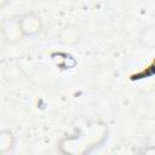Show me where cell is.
Wrapping results in <instances>:
<instances>
[{
	"label": "cell",
	"instance_id": "obj_2",
	"mask_svg": "<svg viewBox=\"0 0 155 155\" xmlns=\"http://www.w3.org/2000/svg\"><path fill=\"white\" fill-rule=\"evenodd\" d=\"M5 2H6V0H0V6H2Z\"/></svg>",
	"mask_w": 155,
	"mask_h": 155
},
{
	"label": "cell",
	"instance_id": "obj_1",
	"mask_svg": "<svg viewBox=\"0 0 155 155\" xmlns=\"http://www.w3.org/2000/svg\"><path fill=\"white\" fill-rule=\"evenodd\" d=\"M19 24L22 28V33L25 35H31L40 30V19L31 13L22 17Z\"/></svg>",
	"mask_w": 155,
	"mask_h": 155
}]
</instances>
